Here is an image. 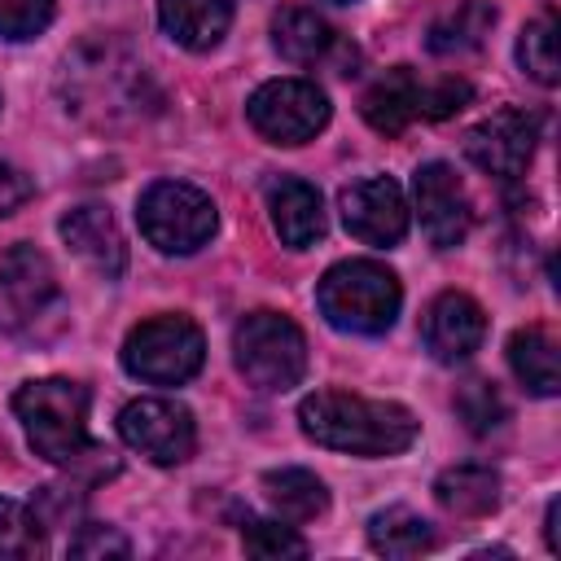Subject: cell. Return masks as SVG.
<instances>
[{"label":"cell","instance_id":"obj_1","mask_svg":"<svg viewBox=\"0 0 561 561\" xmlns=\"http://www.w3.org/2000/svg\"><path fill=\"white\" fill-rule=\"evenodd\" d=\"M61 101L75 118L92 127H131L158 110V88L140 57H131L127 44L96 35L83 39L66 66H61Z\"/></svg>","mask_w":561,"mask_h":561},{"label":"cell","instance_id":"obj_2","mask_svg":"<svg viewBox=\"0 0 561 561\" xmlns=\"http://www.w3.org/2000/svg\"><path fill=\"white\" fill-rule=\"evenodd\" d=\"M13 412L35 456L88 478H110L118 469L114 451H105L88 434V390L79 381H66V377L26 381L13 394Z\"/></svg>","mask_w":561,"mask_h":561},{"label":"cell","instance_id":"obj_3","mask_svg":"<svg viewBox=\"0 0 561 561\" xmlns=\"http://www.w3.org/2000/svg\"><path fill=\"white\" fill-rule=\"evenodd\" d=\"M298 425L311 443L346 456H399L416 438V416L390 399L316 390L298 403Z\"/></svg>","mask_w":561,"mask_h":561},{"label":"cell","instance_id":"obj_4","mask_svg":"<svg viewBox=\"0 0 561 561\" xmlns=\"http://www.w3.org/2000/svg\"><path fill=\"white\" fill-rule=\"evenodd\" d=\"M316 302H320V316L333 329L377 337V333H386L394 324L403 289H399V276L386 263H377V259H342L320 276Z\"/></svg>","mask_w":561,"mask_h":561},{"label":"cell","instance_id":"obj_5","mask_svg":"<svg viewBox=\"0 0 561 561\" xmlns=\"http://www.w3.org/2000/svg\"><path fill=\"white\" fill-rule=\"evenodd\" d=\"M473 96V88L465 79H421L412 66H394L386 70L359 101V114L373 131L394 136L416 118H451L456 110H465Z\"/></svg>","mask_w":561,"mask_h":561},{"label":"cell","instance_id":"obj_6","mask_svg":"<svg viewBox=\"0 0 561 561\" xmlns=\"http://www.w3.org/2000/svg\"><path fill=\"white\" fill-rule=\"evenodd\" d=\"M232 359L259 390H289L307 373V337L280 311H250L232 329Z\"/></svg>","mask_w":561,"mask_h":561},{"label":"cell","instance_id":"obj_7","mask_svg":"<svg viewBox=\"0 0 561 561\" xmlns=\"http://www.w3.org/2000/svg\"><path fill=\"white\" fill-rule=\"evenodd\" d=\"M136 219L149 245H158L162 254H193L215 237V202L180 180H158L140 193L136 202Z\"/></svg>","mask_w":561,"mask_h":561},{"label":"cell","instance_id":"obj_8","mask_svg":"<svg viewBox=\"0 0 561 561\" xmlns=\"http://www.w3.org/2000/svg\"><path fill=\"white\" fill-rule=\"evenodd\" d=\"M206 359V337L188 316H153L123 342V368L149 386H180Z\"/></svg>","mask_w":561,"mask_h":561},{"label":"cell","instance_id":"obj_9","mask_svg":"<svg viewBox=\"0 0 561 561\" xmlns=\"http://www.w3.org/2000/svg\"><path fill=\"white\" fill-rule=\"evenodd\" d=\"M61 285L35 245H13L0 259V333L35 337L44 320H61Z\"/></svg>","mask_w":561,"mask_h":561},{"label":"cell","instance_id":"obj_10","mask_svg":"<svg viewBox=\"0 0 561 561\" xmlns=\"http://www.w3.org/2000/svg\"><path fill=\"white\" fill-rule=\"evenodd\" d=\"M245 118L272 145H307L329 123V96L311 79H267L245 101Z\"/></svg>","mask_w":561,"mask_h":561},{"label":"cell","instance_id":"obj_11","mask_svg":"<svg viewBox=\"0 0 561 561\" xmlns=\"http://www.w3.org/2000/svg\"><path fill=\"white\" fill-rule=\"evenodd\" d=\"M118 434L131 451H140L153 465H180L197 447V425L193 412L175 399H131L118 412Z\"/></svg>","mask_w":561,"mask_h":561},{"label":"cell","instance_id":"obj_12","mask_svg":"<svg viewBox=\"0 0 561 561\" xmlns=\"http://www.w3.org/2000/svg\"><path fill=\"white\" fill-rule=\"evenodd\" d=\"M539 140V123L526 110H495L491 118H482L478 127H469L465 136V158L495 180H517L530 167Z\"/></svg>","mask_w":561,"mask_h":561},{"label":"cell","instance_id":"obj_13","mask_svg":"<svg viewBox=\"0 0 561 561\" xmlns=\"http://www.w3.org/2000/svg\"><path fill=\"white\" fill-rule=\"evenodd\" d=\"M412 197H416V215H421V228H425V237H430L434 250H451V245H460L469 237L473 210H469V197H465L460 175L447 162L416 167Z\"/></svg>","mask_w":561,"mask_h":561},{"label":"cell","instance_id":"obj_14","mask_svg":"<svg viewBox=\"0 0 561 561\" xmlns=\"http://www.w3.org/2000/svg\"><path fill=\"white\" fill-rule=\"evenodd\" d=\"M342 224L364 245H394L408 232V202L390 175H368L342 188Z\"/></svg>","mask_w":561,"mask_h":561},{"label":"cell","instance_id":"obj_15","mask_svg":"<svg viewBox=\"0 0 561 561\" xmlns=\"http://www.w3.org/2000/svg\"><path fill=\"white\" fill-rule=\"evenodd\" d=\"M421 337H425V346H430V355H434L438 364H460V359H469V355L482 346V337H486V316H482V307H478L469 294L447 289V294H438V298L425 307Z\"/></svg>","mask_w":561,"mask_h":561},{"label":"cell","instance_id":"obj_16","mask_svg":"<svg viewBox=\"0 0 561 561\" xmlns=\"http://www.w3.org/2000/svg\"><path fill=\"white\" fill-rule=\"evenodd\" d=\"M61 241L92 267L101 272L105 280H114L123 267H127V245H123V232L114 224V215L96 202H83L75 210L61 215Z\"/></svg>","mask_w":561,"mask_h":561},{"label":"cell","instance_id":"obj_17","mask_svg":"<svg viewBox=\"0 0 561 561\" xmlns=\"http://www.w3.org/2000/svg\"><path fill=\"white\" fill-rule=\"evenodd\" d=\"M267 215H272L276 237L289 250H307L324 237V206H320L316 184H307V180H294V175L272 180L267 184Z\"/></svg>","mask_w":561,"mask_h":561},{"label":"cell","instance_id":"obj_18","mask_svg":"<svg viewBox=\"0 0 561 561\" xmlns=\"http://www.w3.org/2000/svg\"><path fill=\"white\" fill-rule=\"evenodd\" d=\"M158 22L180 48L206 53L224 39L232 22V0H158Z\"/></svg>","mask_w":561,"mask_h":561},{"label":"cell","instance_id":"obj_19","mask_svg":"<svg viewBox=\"0 0 561 561\" xmlns=\"http://www.w3.org/2000/svg\"><path fill=\"white\" fill-rule=\"evenodd\" d=\"M272 44H276V53H280L285 61H294V66H320V61L333 57V48H337L342 39H337V31H333L320 13L298 9V4H285V9L272 18Z\"/></svg>","mask_w":561,"mask_h":561},{"label":"cell","instance_id":"obj_20","mask_svg":"<svg viewBox=\"0 0 561 561\" xmlns=\"http://www.w3.org/2000/svg\"><path fill=\"white\" fill-rule=\"evenodd\" d=\"M508 368L513 377L539 394V399H552L561 390V359H557V337L543 329V324H526L508 337Z\"/></svg>","mask_w":561,"mask_h":561},{"label":"cell","instance_id":"obj_21","mask_svg":"<svg viewBox=\"0 0 561 561\" xmlns=\"http://www.w3.org/2000/svg\"><path fill=\"white\" fill-rule=\"evenodd\" d=\"M434 500L451 517H486L500 504V473L491 465H451L434 478Z\"/></svg>","mask_w":561,"mask_h":561},{"label":"cell","instance_id":"obj_22","mask_svg":"<svg viewBox=\"0 0 561 561\" xmlns=\"http://www.w3.org/2000/svg\"><path fill=\"white\" fill-rule=\"evenodd\" d=\"M263 495H267L272 513L280 522H289V526L316 522L329 508L324 482L316 473H307V469H272V473H263Z\"/></svg>","mask_w":561,"mask_h":561},{"label":"cell","instance_id":"obj_23","mask_svg":"<svg viewBox=\"0 0 561 561\" xmlns=\"http://www.w3.org/2000/svg\"><path fill=\"white\" fill-rule=\"evenodd\" d=\"M368 543L381 557H421L438 543V535L421 513L394 504V508H381V513L368 517Z\"/></svg>","mask_w":561,"mask_h":561},{"label":"cell","instance_id":"obj_24","mask_svg":"<svg viewBox=\"0 0 561 561\" xmlns=\"http://www.w3.org/2000/svg\"><path fill=\"white\" fill-rule=\"evenodd\" d=\"M495 26V9L486 0H460L451 13H443L434 26H430V53L438 57H451V53H473L486 31Z\"/></svg>","mask_w":561,"mask_h":561},{"label":"cell","instance_id":"obj_25","mask_svg":"<svg viewBox=\"0 0 561 561\" xmlns=\"http://www.w3.org/2000/svg\"><path fill=\"white\" fill-rule=\"evenodd\" d=\"M44 552V522L31 504L0 495V557H39Z\"/></svg>","mask_w":561,"mask_h":561},{"label":"cell","instance_id":"obj_26","mask_svg":"<svg viewBox=\"0 0 561 561\" xmlns=\"http://www.w3.org/2000/svg\"><path fill=\"white\" fill-rule=\"evenodd\" d=\"M517 61H522V70H526L535 83H543V88H552V83L561 79V61H557V22H552V18L526 22V31H522V39H517Z\"/></svg>","mask_w":561,"mask_h":561},{"label":"cell","instance_id":"obj_27","mask_svg":"<svg viewBox=\"0 0 561 561\" xmlns=\"http://www.w3.org/2000/svg\"><path fill=\"white\" fill-rule=\"evenodd\" d=\"M241 543L250 557H263V561H285V557H307V539L289 526V522H263V517H245L241 526Z\"/></svg>","mask_w":561,"mask_h":561},{"label":"cell","instance_id":"obj_28","mask_svg":"<svg viewBox=\"0 0 561 561\" xmlns=\"http://www.w3.org/2000/svg\"><path fill=\"white\" fill-rule=\"evenodd\" d=\"M456 412H460V421L473 430V434H486V430H495L504 416H508V408H504V399H500V390L491 386V381H465L460 390H456Z\"/></svg>","mask_w":561,"mask_h":561},{"label":"cell","instance_id":"obj_29","mask_svg":"<svg viewBox=\"0 0 561 561\" xmlns=\"http://www.w3.org/2000/svg\"><path fill=\"white\" fill-rule=\"evenodd\" d=\"M57 13V0H0V35L35 39Z\"/></svg>","mask_w":561,"mask_h":561},{"label":"cell","instance_id":"obj_30","mask_svg":"<svg viewBox=\"0 0 561 561\" xmlns=\"http://www.w3.org/2000/svg\"><path fill=\"white\" fill-rule=\"evenodd\" d=\"M131 552V543H127V535L118 530V526H101V522H83L79 526V535L70 539V557H127Z\"/></svg>","mask_w":561,"mask_h":561},{"label":"cell","instance_id":"obj_31","mask_svg":"<svg viewBox=\"0 0 561 561\" xmlns=\"http://www.w3.org/2000/svg\"><path fill=\"white\" fill-rule=\"evenodd\" d=\"M31 508L39 513L44 526H70L83 513V495H75V486H44Z\"/></svg>","mask_w":561,"mask_h":561},{"label":"cell","instance_id":"obj_32","mask_svg":"<svg viewBox=\"0 0 561 561\" xmlns=\"http://www.w3.org/2000/svg\"><path fill=\"white\" fill-rule=\"evenodd\" d=\"M31 180H26V171H18L13 162H0V219L4 215H13L18 206H26L31 202Z\"/></svg>","mask_w":561,"mask_h":561},{"label":"cell","instance_id":"obj_33","mask_svg":"<svg viewBox=\"0 0 561 561\" xmlns=\"http://www.w3.org/2000/svg\"><path fill=\"white\" fill-rule=\"evenodd\" d=\"M543 535H548V548L557 552V548H561V543H557V500L548 504V522H543Z\"/></svg>","mask_w":561,"mask_h":561},{"label":"cell","instance_id":"obj_34","mask_svg":"<svg viewBox=\"0 0 561 561\" xmlns=\"http://www.w3.org/2000/svg\"><path fill=\"white\" fill-rule=\"evenodd\" d=\"M342 4H346V0H342Z\"/></svg>","mask_w":561,"mask_h":561}]
</instances>
